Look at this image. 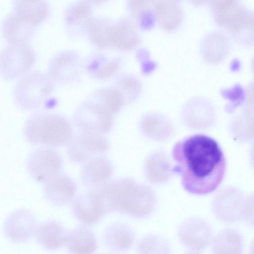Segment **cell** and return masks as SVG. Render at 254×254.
Returning a JSON list of instances; mask_svg holds the SVG:
<instances>
[{"mask_svg": "<svg viewBox=\"0 0 254 254\" xmlns=\"http://www.w3.org/2000/svg\"><path fill=\"white\" fill-rule=\"evenodd\" d=\"M172 172L181 178L188 192L205 194L215 190L223 179L226 161L218 143L203 134L190 136L174 147Z\"/></svg>", "mask_w": 254, "mask_h": 254, "instance_id": "obj_1", "label": "cell"}, {"mask_svg": "<svg viewBox=\"0 0 254 254\" xmlns=\"http://www.w3.org/2000/svg\"><path fill=\"white\" fill-rule=\"evenodd\" d=\"M24 133L29 142L51 147L63 146L73 137L72 127L65 118L41 112L36 113L28 119Z\"/></svg>", "mask_w": 254, "mask_h": 254, "instance_id": "obj_2", "label": "cell"}, {"mask_svg": "<svg viewBox=\"0 0 254 254\" xmlns=\"http://www.w3.org/2000/svg\"><path fill=\"white\" fill-rule=\"evenodd\" d=\"M54 89V82L40 72H32L22 78L13 92L14 100L21 108L32 110L40 108Z\"/></svg>", "mask_w": 254, "mask_h": 254, "instance_id": "obj_3", "label": "cell"}, {"mask_svg": "<svg viewBox=\"0 0 254 254\" xmlns=\"http://www.w3.org/2000/svg\"><path fill=\"white\" fill-rule=\"evenodd\" d=\"M215 22L236 40L246 44L254 43V13L238 1L230 7L214 12Z\"/></svg>", "mask_w": 254, "mask_h": 254, "instance_id": "obj_4", "label": "cell"}, {"mask_svg": "<svg viewBox=\"0 0 254 254\" xmlns=\"http://www.w3.org/2000/svg\"><path fill=\"white\" fill-rule=\"evenodd\" d=\"M33 50L26 44H10L1 52L0 71L5 80L16 79L27 72L35 61Z\"/></svg>", "mask_w": 254, "mask_h": 254, "instance_id": "obj_5", "label": "cell"}, {"mask_svg": "<svg viewBox=\"0 0 254 254\" xmlns=\"http://www.w3.org/2000/svg\"><path fill=\"white\" fill-rule=\"evenodd\" d=\"M111 115L98 104L88 99L77 108L73 121L83 132L100 134L106 132L111 128L112 123Z\"/></svg>", "mask_w": 254, "mask_h": 254, "instance_id": "obj_6", "label": "cell"}, {"mask_svg": "<svg viewBox=\"0 0 254 254\" xmlns=\"http://www.w3.org/2000/svg\"><path fill=\"white\" fill-rule=\"evenodd\" d=\"M82 64L78 54L68 51L60 53L50 62L48 76L53 82L67 84L76 81L81 74Z\"/></svg>", "mask_w": 254, "mask_h": 254, "instance_id": "obj_7", "label": "cell"}, {"mask_svg": "<svg viewBox=\"0 0 254 254\" xmlns=\"http://www.w3.org/2000/svg\"><path fill=\"white\" fill-rule=\"evenodd\" d=\"M62 166V160L59 153L47 147L36 149L30 155L27 163L31 176L41 183L56 175Z\"/></svg>", "mask_w": 254, "mask_h": 254, "instance_id": "obj_8", "label": "cell"}, {"mask_svg": "<svg viewBox=\"0 0 254 254\" xmlns=\"http://www.w3.org/2000/svg\"><path fill=\"white\" fill-rule=\"evenodd\" d=\"M72 209L78 221L89 225L96 223L107 211L100 190H93L76 197Z\"/></svg>", "mask_w": 254, "mask_h": 254, "instance_id": "obj_9", "label": "cell"}, {"mask_svg": "<svg viewBox=\"0 0 254 254\" xmlns=\"http://www.w3.org/2000/svg\"><path fill=\"white\" fill-rule=\"evenodd\" d=\"M67 153L70 159L77 163L88 161L103 153L107 148L106 140L100 134L83 132L69 142Z\"/></svg>", "mask_w": 254, "mask_h": 254, "instance_id": "obj_10", "label": "cell"}, {"mask_svg": "<svg viewBox=\"0 0 254 254\" xmlns=\"http://www.w3.org/2000/svg\"><path fill=\"white\" fill-rule=\"evenodd\" d=\"M36 228L34 217L29 212L19 210L11 213L4 224L6 236L15 243L26 241L33 234Z\"/></svg>", "mask_w": 254, "mask_h": 254, "instance_id": "obj_11", "label": "cell"}, {"mask_svg": "<svg viewBox=\"0 0 254 254\" xmlns=\"http://www.w3.org/2000/svg\"><path fill=\"white\" fill-rule=\"evenodd\" d=\"M140 40L137 27L131 20L123 18L111 24L109 33V47L130 51L136 47Z\"/></svg>", "mask_w": 254, "mask_h": 254, "instance_id": "obj_12", "label": "cell"}, {"mask_svg": "<svg viewBox=\"0 0 254 254\" xmlns=\"http://www.w3.org/2000/svg\"><path fill=\"white\" fill-rule=\"evenodd\" d=\"M76 191V185L65 174H56L53 176L48 180L45 188L47 198L58 205H64L70 202Z\"/></svg>", "mask_w": 254, "mask_h": 254, "instance_id": "obj_13", "label": "cell"}, {"mask_svg": "<svg viewBox=\"0 0 254 254\" xmlns=\"http://www.w3.org/2000/svg\"><path fill=\"white\" fill-rule=\"evenodd\" d=\"M35 25L12 13L4 21L2 34L10 44H26L33 35Z\"/></svg>", "mask_w": 254, "mask_h": 254, "instance_id": "obj_14", "label": "cell"}, {"mask_svg": "<svg viewBox=\"0 0 254 254\" xmlns=\"http://www.w3.org/2000/svg\"><path fill=\"white\" fill-rule=\"evenodd\" d=\"M112 171V167L107 160L102 157L92 158L84 164L81 179L86 186L96 188L110 178Z\"/></svg>", "mask_w": 254, "mask_h": 254, "instance_id": "obj_15", "label": "cell"}, {"mask_svg": "<svg viewBox=\"0 0 254 254\" xmlns=\"http://www.w3.org/2000/svg\"><path fill=\"white\" fill-rule=\"evenodd\" d=\"M156 15L159 26L167 31L177 29L183 20L179 1L176 0H158Z\"/></svg>", "mask_w": 254, "mask_h": 254, "instance_id": "obj_16", "label": "cell"}, {"mask_svg": "<svg viewBox=\"0 0 254 254\" xmlns=\"http://www.w3.org/2000/svg\"><path fill=\"white\" fill-rule=\"evenodd\" d=\"M65 244L74 254H90L96 249V240L93 232L86 227L77 228L66 234Z\"/></svg>", "mask_w": 254, "mask_h": 254, "instance_id": "obj_17", "label": "cell"}, {"mask_svg": "<svg viewBox=\"0 0 254 254\" xmlns=\"http://www.w3.org/2000/svg\"><path fill=\"white\" fill-rule=\"evenodd\" d=\"M157 0H127V7L130 14L143 30L151 28L155 24Z\"/></svg>", "mask_w": 254, "mask_h": 254, "instance_id": "obj_18", "label": "cell"}, {"mask_svg": "<svg viewBox=\"0 0 254 254\" xmlns=\"http://www.w3.org/2000/svg\"><path fill=\"white\" fill-rule=\"evenodd\" d=\"M66 234L63 226L55 221L41 225L36 233L38 243L49 249H55L65 244Z\"/></svg>", "mask_w": 254, "mask_h": 254, "instance_id": "obj_19", "label": "cell"}, {"mask_svg": "<svg viewBox=\"0 0 254 254\" xmlns=\"http://www.w3.org/2000/svg\"><path fill=\"white\" fill-rule=\"evenodd\" d=\"M13 12L37 26L47 18L49 7L44 0H28L15 3Z\"/></svg>", "mask_w": 254, "mask_h": 254, "instance_id": "obj_20", "label": "cell"}, {"mask_svg": "<svg viewBox=\"0 0 254 254\" xmlns=\"http://www.w3.org/2000/svg\"><path fill=\"white\" fill-rule=\"evenodd\" d=\"M106 20L92 18L86 25L87 33L91 42L97 47H109V33L111 25Z\"/></svg>", "mask_w": 254, "mask_h": 254, "instance_id": "obj_21", "label": "cell"}, {"mask_svg": "<svg viewBox=\"0 0 254 254\" xmlns=\"http://www.w3.org/2000/svg\"><path fill=\"white\" fill-rule=\"evenodd\" d=\"M89 99L98 104L110 115L115 113L123 102L121 93L118 90L112 88L97 90L91 94Z\"/></svg>", "mask_w": 254, "mask_h": 254, "instance_id": "obj_22", "label": "cell"}, {"mask_svg": "<svg viewBox=\"0 0 254 254\" xmlns=\"http://www.w3.org/2000/svg\"><path fill=\"white\" fill-rule=\"evenodd\" d=\"M119 65L118 60L106 61L100 55L91 56L87 60L85 67L89 74L97 79H104L111 76Z\"/></svg>", "mask_w": 254, "mask_h": 254, "instance_id": "obj_23", "label": "cell"}, {"mask_svg": "<svg viewBox=\"0 0 254 254\" xmlns=\"http://www.w3.org/2000/svg\"><path fill=\"white\" fill-rule=\"evenodd\" d=\"M92 10L85 1L77 2L69 7L65 13L66 23L72 27L85 26L92 19Z\"/></svg>", "mask_w": 254, "mask_h": 254, "instance_id": "obj_24", "label": "cell"}, {"mask_svg": "<svg viewBox=\"0 0 254 254\" xmlns=\"http://www.w3.org/2000/svg\"><path fill=\"white\" fill-rule=\"evenodd\" d=\"M228 40L223 33L214 32L206 38L204 52L208 58H220L226 53L228 49Z\"/></svg>", "mask_w": 254, "mask_h": 254, "instance_id": "obj_25", "label": "cell"}, {"mask_svg": "<svg viewBox=\"0 0 254 254\" xmlns=\"http://www.w3.org/2000/svg\"><path fill=\"white\" fill-rule=\"evenodd\" d=\"M143 129L147 133L155 136H161L169 131L168 125L159 117L150 116L143 121Z\"/></svg>", "mask_w": 254, "mask_h": 254, "instance_id": "obj_26", "label": "cell"}, {"mask_svg": "<svg viewBox=\"0 0 254 254\" xmlns=\"http://www.w3.org/2000/svg\"><path fill=\"white\" fill-rule=\"evenodd\" d=\"M237 1V0H206V3L211 7L213 12L224 10Z\"/></svg>", "mask_w": 254, "mask_h": 254, "instance_id": "obj_27", "label": "cell"}, {"mask_svg": "<svg viewBox=\"0 0 254 254\" xmlns=\"http://www.w3.org/2000/svg\"><path fill=\"white\" fill-rule=\"evenodd\" d=\"M122 81L124 82L125 86L130 90L133 91V89H135L136 88V82L132 80L128 79L127 80L125 79L124 81L122 80Z\"/></svg>", "mask_w": 254, "mask_h": 254, "instance_id": "obj_28", "label": "cell"}, {"mask_svg": "<svg viewBox=\"0 0 254 254\" xmlns=\"http://www.w3.org/2000/svg\"><path fill=\"white\" fill-rule=\"evenodd\" d=\"M107 0H84V1L89 3V4L99 5Z\"/></svg>", "mask_w": 254, "mask_h": 254, "instance_id": "obj_29", "label": "cell"}, {"mask_svg": "<svg viewBox=\"0 0 254 254\" xmlns=\"http://www.w3.org/2000/svg\"><path fill=\"white\" fill-rule=\"evenodd\" d=\"M249 102L254 106V86L252 89L251 93H250Z\"/></svg>", "mask_w": 254, "mask_h": 254, "instance_id": "obj_30", "label": "cell"}, {"mask_svg": "<svg viewBox=\"0 0 254 254\" xmlns=\"http://www.w3.org/2000/svg\"><path fill=\"white\" fill-rule=\"evenodd\" d=\"M193 4L200 5L206 3V0H190Z\"/></svg>", "mask_w": 254, "mask_h": 254, "instance_id": "obj_31", "label": "cell"}, {"mask_svg": "<svg viewBox=\"0 0 254 254\" xmlns=\"http://www.w3.org/2000/svg\"><path fill=\"white\" fill-rule=\"evenodd\" d=\"M13 0L15 2V3H18L20 2H22V1H26V0Z\"/></svg>", "mask_w": 254, "mask_h": 254, "instance_id": "obj_32", "label": "cell"}, {"mask_svg": "<svg viewBox=\"0 0 254 254\" xmlns=\"http://www.w3.org/2000/svg\"><path fill=\"white\" fill-rule=\"evenodd\" d=\"M178 0V1H180V0Z\"/></svg>", "mask_w": 254, "mask_h": 254, "instance_id": "obj_33", "label": "cell"}, {"mask_svg": "<svg viewBox=\"0 0 254 254\" xmlns=\"http://www.w3.org/2000/svg\"></svg>", "mask_w": 254, "mask_h": 254, "instance_id": "obj_34", "label": "cell"}]
</instances>
